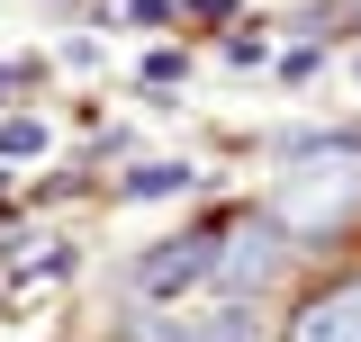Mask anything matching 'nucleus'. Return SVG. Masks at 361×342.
Segmentation results:
<instances>
[{"label":"nucleus","instance_id":"1","mask_svg":"<svg viewBox=\"0 0 361 342\" xmlns=\"http://www.w3.org/2000/svg\"><path fill=\"white\" fill-rule=\"evenodd\" d=\"M353 208H361V171L353 163H316V171H298V180L280 189L271 225H280V234H334Z\"/></svg>","mask_w":361,"mask_h":342},{"label":"nucleus","instance_id":"2","mask_svg":"<svg viewBox=\"0 0 361 342\" xmlns=\"http://www.w3.org/2000/svg\"><path fill=\"white\" fill-rule=\"evenodd\" d=\"M199 279H217V234H172V243H154V253L135 261V289L145 298H180Z\"/></svg>","mask_w":361,"mask_h":342},{"label":"nucleus","instance_id":"3","mask_svg":"<svg viewBox=\"0 0 361 342\" xmlns=\"http://www.w3.org/2000/svg\"><path fill=\"white\" fill-rule=\"evenodd\" d=\"M271 261H280V225L271 216H253V225H235V234H217V279L244 298V289H262Z\"/></svg>","mask_w":361,"mask_h":342},{"label":"nucleus","instance_id":"4","mask_svg":"<svg viewBox=\"0 0 361 342\" xmlns=\"http://www.w3.org/2000/svg\"><path fill=\"white\" fill-rule=\"evenodd\" d=\"M289 342H361V279L307 298L298 315H289Z\"/></svg>","mask_w":361,"mask_h":342},{"label":"nucleus","instance_id":"5","mask_svg":"<svg viewBox=\"0 0 361 342\" xmlns=\"http://www.w3.org/2000/svg\"><path fill=\"white\" fill-rule=\"evenodd\" d=\"M0 153H9V163L45 153V127H37V118H9V127H0Z\"/></svg>","mask_w":361,"mask_h":342},{"label":"nucleus","instance_id":"6","mask_svg":"<svg viewBox=\"0 0 361 342\" xmlns=\"http://www.w3.org/2000/svg\"><path fill=\"white\" fill-rule=\"evenodd\" d=\"M180 180H190L180 163H145V171L127 180V198H163V189H180Z\"/></svg>","mask_w":361,"mask_h":342},{"label":"nucleus","instance_id":"7","mask_svg":"<svg viewBox=\"0 0 361 342\" xmlns=\"http://www.w3.org/2000/svg\"><path fill=\"white\" fill-rule=\"evenodd\" d=\"M9 90H27V72H0V99H9Z\"/></svg>","mask_w":361,"mask_h":342},{"label":"nucleus","instance_id":"8","mask_svg":"<svg viewBox=\"0 0 361 342\" xmlns=\"http://www.w3.org/2000/svg\"><path fill=\"white\" fill-rule=\"evenodd\" d=\"M353 82H361V63H353Z\"/></svg>","mask_w":361,"mask_h":342},{"label":"nucleus","instance_id":"9","mask_svg":"<svg viewBox=\"0 0 361 342\" xmlns=\"http://www.w3.org/2000/svg\"><path fill=\"white\" fill-rule=\"evenodd\" d=\"M226 342H244V334H226Z\"/></svg>","mask_w":361,"mask_h":342}]
</instances>
